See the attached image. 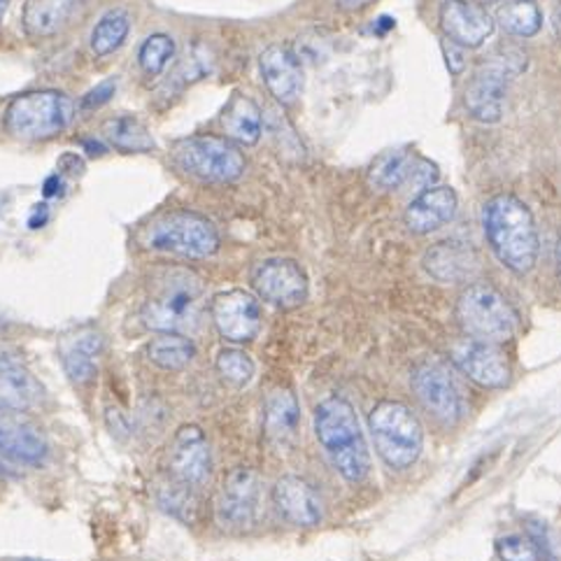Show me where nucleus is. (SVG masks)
<instances>
[{"mask_svg":"<svg viewBox=\"0 0 561 561\" xmlns=\"http://www.w3.org/2000/svg\"><path fill=\"white\" fill-rule=\"evenodd\" d=\"M373 0H335V5H339L341 10L345 12H357V10H364L366 5H370Z\"/></svg>","mask_w":561,"mask_h":561,"instance_id":"e433bc0d","label":"nucleus"},{"mask_svg":"<svg viewBox=\"0 0 561 561\" xmlns=\"http://www.w3.org/2000/svg\"><path fill=\"white\" fill-rule=\"evenodd\" d=\"M75 0H28L24 8V31L31 37L59 33L72 16Z\"/></svg>","mask_w":561,"mask_h":561,"instance_id":"a878e982","label":"nucleus"},{"mask_svg":"<svg viewBox=\"0 0 561 561\" xmlns=\"http://www.w3.org/2000/svg\"><path fill=\"white\" fill-rule=\"evenodd\" d=\"M130 31V16L126 10H110L91 31V49L96 56L117 51Z\"/></svg>","mask_w":561,"mask_h":561,"instance_id":"7c9ffc66","label":"nucleus"},{"mask_svg":"<svg viewBox=\"0 0 561 561\" xmlns=\"http://www.w3.org/2000/svg\"><path fill=\"white\" fill-rule=\"evenodd\" d=\"M298 422H301V405L291 389H273L264 405V428L273 443H287L296 436Z\"/></svg>","mask_w":561,"mask_h":561,"instance_id":"b1692460","label":"nucleus"},{"mask_svg":"<svg viewBox=\"0 0 561 561\" xmlns=\"http://www.w3.org/2000/svg\"><path fill=\"white\" fill-rule=\"evenodd\" d=\"M457 208L459 198L453 186H432V190H424L410 201L403 221L408 231L426 236L450 224L457 215Z\"/></svg>","mask_w":561,"mask_h":561,"instance_id":"412c9836","label":"nucleus"},{"mask_svg":"<svg viewBox=\"0 0 561 561\" xmlns=\"http://www.w3.org/2000/svg\"><path fill=\"white\" fill-rule=\"evenodd\" d=\"M75 119V103L64 91H28L10 101L5 128L19 140H47L59 136Z\"/></svg>","mask_w":561,"mask_h":561,"instance_id":"39448f33","label":"nucleus"},{"mask_svg":"<svg viewBox=\"0 0 561 561\" xmlns=\"http://www.w3.org/2000/svg\"><path fill=\"white\" fill-rule=\"evenodd\" d=\"M482 229L494 256L517 275H527L538 261V229L525 201L496 194L482 205Z\"/></svg>","mask_w":561,"mask_h":561,"instance_id":"f257e3e1","label":"nucleus"},{"mask_svg":"<svg viewBox=\"0 0 561 561\" xmlns=\"http://www.w3.org/2000/svg\"><path fill=\"white\" fill-rule=\"evenodd\" d=\"M147 357L163 370H182L196 357V345L180 333H159L147 345Z\"/></svg>","mask_w":561,"mask_h":561,"instance_id":"cd10ccee","label":"nucleus"},{"mask_svg":"<svg viewBox=\"0 0 561 561\" xmlns=\"http://www.w3.org/2000/svg\"><path fill=\"white\" fill-rule=\"evenodd\" d=\"M368 428L380 459L394 471H405L424 450V428L401 401H380L368 415Z\"/></svg>","mask_w":561,"mask_h":561,"instance_id":"20e7f679","label":"nucleus"},{"mask_svg":"<svg viewBox=\"0 0 561 561\" xmlns=\"http://www.w3.org/2000/svg\"><path fill=\"white\" fill-rule=\"evenodd\" d=\"M259 70L271 96L283 105L294 103L304 91V66L285 45H271L259 56Z\"/></svg>","mask_w":561,"mask_h":561,"instance_id":"a211bd4d","label":"nucleus"},{"mask_svg":"<svg viewBox=\"0 0 561 561\" xmlns=\"http://www.w3.org/2000/svg\"><path fill=\"white\" fill-rule=\"evenodd\" d=\"M457 317L469 339L492 345L511 341L519 324L508 298L490 285L466 287L457 301Z\"/></svg>","mask_w":561,"mask_h":561,"instance_id":"0eeeda50","label":"nucleus"},{"mask_svg":"<svg viewBox=\"0 0 561 561\" xmlns=\"http://www.w3.org/2000/svg\"><path fill=\"white\" fill-rule=\"evenodd\" d=\"M168 469L182 488L192 490L208 480L213 471V453L208 436L198 424L180 426L168 447Z\"/></svg>","mask_w":561,"mask_h":561,"instance_id":"f8f14e48","label":"nucleus"},{"mask_svg":"<svg viewBox=\"0 0 561 561\" xmlns=\"http://www.w3.org/2000/svg\"><path fill=\"white\" fill-rule=\"evenodd\" d=\"M215 366H217L219 376L227 382H231L233 387H245L254 378V370H256L254 362L250 359V354L242 350H236V347L221 350Z\"/></svg>","mask_w":561,"mask_h":561,"instance_id":"473e14b6","label":"nucleus"},{"mask_svg":"<svg viewBox=\"0 0 561 561\" xmlns=\"http://www.w3.org/2000/svg\"><path fill=\"white\" fill-rule=\"evenodd\" d=\"M494 22L515 37H534L543 28V12L536 0H508L496 10Z\"/></svg>","mask_w":561,"mask_h":561,"instance_id":"c85d7f7f","label":"nucleus"},{"mask_svg":"<svg viewBox=\"0 0 561 561\" xmlns=\"http://www.w3.org/2000/svg\"><path fill=\"white\" fill-rule=\"evenodd\" d=\"M115 91H117V80L110 78V80L101 82L96 89H91L87 93V96L82 99V107L84 110H96V107L105 105L112 96H115Z\"/></svg>","mask_w":561,"mask_h":561,"instance_id":"f704fd0d","label":"nucleus"},{"mask_svg":"<svg viewBox=\"0 0 561 561\" xmlns=\"http://www.w3.org/2000/svg\"><path fill=\"white\" fill-rule=\"evenodd\" d=\"M438 22L450 41L463 49H478L492 37L496 22L492 14L471 0H445L438 12Z\"/></svg>","mask_w":561,"mask_h":561,"instance_id":"2eb2a0df","label":"nucleus"},{"mask_svg":"<svg viewBox=\"0 0 561 561\" xmlns=\"http://www.w3.org/2000/svg\"><path fill=\"white\" fill-rule=\"evenodd\" d=\"M261 511V478L254 469L238 466L221 482L215 503L217 525L227 531H248Z\"/></svg>","mask_w":561,"mask_h":561,"instance_id":"9d476101","label":"nucleus"},{"mask_svg":"<svg viewBox=\"0 0 561 561\" xmlns=\"http://www.w3.org/2000/svg\"><path fill=\"white\" fill-rule=\"evenodd\" d=\"M259 298L277 308H296L308 298V277L291 259H268L252 271Z\"/></svg>","mask_w":561,"mask_h":561,"instance_id":"ddd939ff","label":"nucleus"},{"mask_svg":"<svg viewBox=\"0 0 561 561\" xmlns=\"http://www.w3.org/2000/svg\"><path fill=\"white\" fill-rule=\"evenodd\" d=\"M173 161L186 175L217 184L236 182L248 168L245 154L227 136L184 138L173 147Z\"/></svg>","mask_w":561,"mask_h":561,"instance_id":"6e6552de","label":"nucleus"},{"mask_svg":"<svg viewBox=\"0 0 561 561\" xmlns=\"http://www.w3.org/2000/svg\"><path fill=\"white\" fill-rule=\"evenodd\" d=\"M496 557L501 561H540V548L534 543L529 536L511 534L496 540Z\"/></svg>","mask_w":561,"mask_h":561,"instance_id":"72a5a7b5","label":"nucleus"},{"mask_svg":"<svg viewBox=\"0 0 561 561\" xmlns=\"http://www.w3.org/2000/svg\"><path fill=\"white\" fill-rule=\"evenodd\" d=\"M8 3H10V0H0V22H3V14L8 10Z\"/></svg>","mask_w":561,"mask_h":561,"instance_id":"58836bf2","label":"nucleus"},{"mask_svg":"<svg viewBox=\"0 0 561 561\" xmlns=\"http://www.w3.org/2000/svg\"><path fill=\"white\" fill-rule=\"evenodd\" d=\"M205 308L201 277L186 268H165L142 306V324L157 333L186 335L198 329Z\"/></svg>","mask_w":561,"mask_h":561,"instance_id":"f03ea898","label":"nucleus"},{"mask_svg":"<svg viewBox=\"0 0 561 561\" xmlns=\"http://www.w3.org/2000/svg\"><path fill=\"white\" fill-rule=\"evenodd\" d=\"M145 248L182 259H208L219 250V233L203 215L178 210L149 224L142 236Z\"/></svg>","mask_w":561,"mask_h":561,"instance_id":"423d86ee","label":"nucleus"},{"mask_svg":"<svg viewBox=\"0 0 561 561\" xmlns=\"http://www.w3.org/2000/svg\"><path fill=\"white\" fill-rule=\"evenodd\" d=\"M210 317L221 339L231 343L254 341L261 324H264V310H261L259 298L245 289L215 294L210 301Z\"/></svg>","mask_w":561,"mask_h":561,"instance_id":"9b49d317","label":"nucleus"},{"mask_svg":"<svg viewBox=\"0 0 561 561\" xmlns=\"http://www.w3.org/2000/svg\"><path fill=\"white\" fill-rule=\"evenodd\" d=\"M511 75H515V70L503 61H492L473 75L463 99L473 119L482 124H496L503 117Z\"/></svg>","mask_w":561,"mask_h":561,"instance_id":"dca6fc26","label":"nucleus"},{"mask_svg":"<svg viewBox=\"0 0 561 561\" xmlns=\"http://www.w3.org/2000/svg\"><path fill=\"white\" fill-rule=\"evenodd\" d=\"M443 54H445V64H447V68H450V72L461 75L466 68V49L450 41H443Z\"/></svg>","mask_w":561,"mask_h":561,"instance_id":"c9c22d12","label":"nucleus"},{"mask_svg":"<svg viewBox=\"0 0 561 561\" xmlns=\"http://www.w3.org/2000/svg\"><path fill=\"white\" fill-rule=\"evenodd\" d=\"M173 56H175V41H173V37L165 35V33H157V35H149L147 41L142 43L138 61H140V68L149 75V78H157V75H161L168 68V64H171Z\"/></svg>","mask_w":561,"mask_h":561,"instance_id":"2f4dec72","label":"nucleus"},{"mask_svg":"<svg viewBox=\"0 0 561 561\" xmlns=\"http://www.w3.org/2000/svg\"><path fill=\"white\" fill-rule=\"evenodd\" d=\"M103 350V335L96 329H78L70 335H64L59 343V357L68 378L75 385H89L96 378Z\"/></svg>","mask_w":561,"mask_h":561,"instance_id":"4be33fe9","label":"nucleus"},{"mask_svg":"<svg viewBox=\"0 0 561 561\" xmlns=\"http://www.w3.org/2000/svg\"><path fill=\"white\" fill-rule=\"evenodd\" d=\"M417 159L420 157L405 152V149H391V152L380 154L376 161H373L368 171L370 186H376L380 192L401 190L403 184H410Z\"/></svg>","mask_w":561,"mask_h":561,"instance_id":"bb28decb","label":"nucleus"},{"mask_svg":"<svg viewBox=\"0 0 561 561\" xmlns=\"http://www.w3.org/2000/svg\"><path fill=\"white\" fill-rule=\"evenodd\" d=\"M314 436L333 469L347 482H362L370 473V453L357 413L347 399L329 397L314 408Z\"/></svg>","mask_w":561,"mask_h":561,"instance_id":"7ed1b4c3","label":"nucleus"},{"mask_svg":"<svg viewBox=\"0 0 561 561\" xmlns=\"http://www.w3.org/2000/svg\"><path fill=\"white\" fill-rule=\"evenodd\" d=\"M43 397V385L19 359V354L0 343V408H12L24 413V410L41 403Z\"/></svg>","mask_w":561,"mask_h":561,"instance_id":"6ab92c4d","label":"nucleus"},{"mask_svg":"<svg viewBox=\"0 0 561 561\" xmlns=\"http://www.w3.org/2000/svg\"><path fill=\"white\" fill-rule=\"evenodd\" d=\"M557 271H559V283H561V242H559V248H557Z\"/></svg>","mask_w":561,"mask_h":561,"instance_id":"4c0bfd02","label":"nucleus"},{"mask_svg":"<svg viewBox=\"0 0 561 561\" xmlns=\"http://www.w3.org/2000/svg\"><path fill=\"white\" fill-rule=\"evenodd\" d=\"M224 134L236 145H256L264 130V119H261L259 105L245 96V93H233L227 110L221 117Z\"/></svg>","mask_w":561,"mask_h":561,"instance_id":"393cba45","label":"nucleus"},{"mask_svg":"<svg viewBox=\"0 0 561 561\" xmlns=\"http://www.w3.org/2000/svg\"><path fill=\"white\" fill-rule=\"evenodd\" d=\"M413 389L428 413L447 426L461 422L469 410L461 382L453 368L443 362L428 359L420 364L413 373Z\"/></svg>","mask_w":561,"mask_h":561,"instance_id":"1a4fd4ad","label":"nucleus"},{"mask_svg":"<svg viewBox=\"0 0 561 561\" xmlns=\"http://www.w3.org/2000/svg\"><path fill=\"white\" fill-rule=\"evenodd\" d=\"M3 327H5V320H3V317H0V331H3Z\"/></svg>","mask_w":561,"mask_h":561,"instance_id":"ea45409f","label":"nucleus"},{"mask_svg":"<svg viewBox=\"0 0 561 561\" xmlns=\"http://www.w3.org/2000/svg\"><path fill=\"white\" fill-rule=\"evenodd\" d=\"M277 513L296 527H317L322 522V499L306 478L283 476L273 488Z\"/></svg>","mask_w":561,"mask_h":561,"instance_id":"aec40b11","label":"nucleus"},{"mask_svg":"<svg viewBox=\"0 0 561 561\" xmlns=\"http://www.w3.org/2000/svg\"><path fill=\"white\" fill-rule=\"evenodd\" d=\"M424 268L438 283L455 285L469 279L478 271V256L463 242L445 240L424 254Z\"/></svg>","mask_w":561,"mask_h":561,"instance_id":"5701e85b","label":"nucleus"},{"mask_svg":"<svg viewBox=\"0 0 561 561\" xmlns=\"http://www.w3.org/2000/svg\"><path fill=\"white\" fill-rule=\"evenodd\" d=\"M103 136L124 152H149L154 147V138L149 128L134 115H119L103 124Z\"/></svg>","mask_w":561,"mask_h":561,"instance_id":"c756f323","label":"nucleus"},{"mask_svg":"<svg viewBox=\"0 0 561 561\" xmlns=\"http://www.w3.org/2000/svg\"><path fill=\"white\" fill-rule=\"evenodd\" d=\"M450 359L466 378L484 389H501L511 382V364L499 345L461 339L453 345Z\"/></svg>","mask_w":561,"mask_h":561,"instance_id":"4468645a","label":"nucleus"},{"mask_svg":"<svg viewBox=\"0 0 561 561\" xmlns=\"http://www.w3.org/2000/svg\"><path fill=\"white\" fill-rule=\"evenodd\" d=\"M49 455L45 434L24 413L0 408V457L16 463L37 466Z\"/></svg>","mask_w":561,"mask_h":561,"instance_id":"f3484780","label":"nucleus"}]
</instances>
